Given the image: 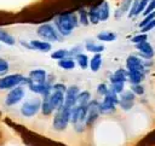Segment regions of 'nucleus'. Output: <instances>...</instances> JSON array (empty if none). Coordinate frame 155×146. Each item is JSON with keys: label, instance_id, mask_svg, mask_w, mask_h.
I'll use <instances>...</instances> for the list:
<instances>
[{"label": "nucleus", "instance_id": "nucleus-35", "mask_svg": "<svg viewBox=\"0 0 155 146\" xmlns=\"http://www.w3.org/2000/svg\"><path fill=\"white\" fill-rule=\"evenodd\" d=\"M149 1H150V0H140V1H139V5H138V8H137V12H136V16L145 11V8H147V6H148V4H149Z\"/></svg>", "mask_w": 155, "mask_h": 146}, {"label": "nucleus", "instance_id": "nucleus-12", "mask_svg": "<svg viewBox=\"0 0 155 146\" xmlns=\"http://www.w3.org/2000/svg\"><path fill=\"white\" fill-rule=\"evenodd\" d=\"M126 68L127 70H139V71H144L145 70V65H144V60H142L140 58L136 57V56H128L126 59Z\"/></svg>", "mask_w": 155, "mask_h": 146}, {"label": "nucleus", "instance_id": "nucleus-33", "mask_svg": "<svg viewBox=\"0 0 155 146\" xmlns=\"http://www.w3.org/2000/svg\"><path fill=\"white\" fill-rule=\"evenodd\" d=\"M147 39H148L147 34L142 33V34H139V35H136V36H133L131 41H132V42L136 45V43H140V42H144V41H147Z\"/></svg>", "mask_w": 155, "mask_h": 146}, {"label": "nucleus", "instance_id": "nucleus-30", "mask_svg": "<svg viewBox=\"0 0 155 146\" xmlns=\"http://www.w3.org/2000/svg\"><path fill=\"white\" fill-rule=\"evenodd\" d=\"M79 22L82 24V25H88L90 23V19H88V12H86L85 8H81L79 11Z\"/></svg>", "mask_w": 155, "mask_h": 146}, {"label": "nucleus", "instance_id": "nucleus-28", "mask_svg": "<svg viewBox=\"0 0 155 146\" xmlns=\"http://www.w3.org/2000/svg\"><path fill=\"white\" fill-rule=\"evenodd\" d=\"M75 60L78 62V64H79L80 68H82V69H86V68L88 66V64H90V60H88L87 56L84 54V53L76 54V56H75Z\"/></svg>", "mask_w": 155, "mask_h": 146}, {"label": "nucleus", "instance_id": "nucleus-31", "mask_svg": "<svg viewBox=\"0 0 155 146\" xmlns=\"http://www.w3.org/2000/svg\"><path fill=\"white\" fill-rule=\"evenodd\" d=\"M70 54H69V51L68 49H58V51H56V52H53L52 54H51V57L53 58V59H57V60H59V59H63V58H67V57H69Z\"/></svg>", "mask_w": 155, "mask_h": 146}, {"label": "nucleus", "instance_id": "nucleus-27", "mask_svg": "<svg viewBox=\"0 0 155 146\" xmlns=\"http://www.w3.org/2000/svg\"><path fill=\"white\" fill-rule=\"evenodd\" d=\"M91 101V94L87 90H84L82 93H79L78 95V105H88Z\"/></svg>", "mask_w": 155, "mask_h": 146}, {"label": "nucleus", "instance_id": "nucleus-4", "mask_svg": "<svg viewBox=\"0 0 155 146\" xmlns=\"http://www.w3.org/2000/svg\"><path fill=\"white\" fill-rule=\"evenodd\" d=\"M24 76L21 74H12V75H7L5 77L0 78V89H10V88H15L18 84H22L24 81Z\"/></svg>", "mask_w": 155, "mask_h": 146}, {"label": "nucleus", "instance_id": "nucleus-15", "mask_svg": "<svg viewBox=\"0 0 155 146\" xmlns=\"http://www.w3.org/2000/svg\"><path fill=\"white\" fill-rule=\"evenodd\" d=\"M46 71L42 69H34L29 72V78L33 83H45L46 82Z\"/></svg>", "mask_w": 155, "mask_h": 146}, {"label": "nucleus", "instance_id": "nucleus-40", "mask_svg": "<svg viewBox=\"0 0 155 146\" xmlns=\"http://www.w3.org/2000/svg\"><path fill=\"white\" fill-rule=\"evenodd\" d=\"M154 28H155V19H153L150 23H148L147 25H144L143 28H140V31L145 34L147 31H150V30H151V29H154Z\"/></svg>", "mask_w": 155, "mask_h": 146}, {"label": "nucleus", "instance_id": "nucleus-24", "mask_svg": "<svg viewBox=\"0 0 155 146\" xmlns=\"http://www.w3.org/2000/svg\"><path fill=\"white\" fill-rule=\"evenodd\" d=\"M85 48H86L88 52L101 53V52H103L104 46H103V45H99V43H94V42H92V41H87V42L85 43Z\"/></svg>", "mask_w": 155, "mask_h": 146}, {"label": "nucleus", "instance_id": "nucleus-1", "mask_svg": "<svg viewBox=\"0 0 155 146\" xmlns=\"http://www.w3.org/2000/svg\"><path fill=\"white\" fill-rule=\"evenodd\" d=\"M78 17L74 13H62L54 18V25L58 33L63 36H68L78 25Z\"/></svg>", "mask_w": 155, "mask_h": 146}, {"label": "nucleus", "instance_id": "nucleus-26", "mask_svg": "<svg viewBox=\"0 0 155 146\" xmlns=\"http://www.w3.org/2000/svg\"><path fill=\"white\" fill-rule=\"evenodd\" d=\"M97 39L99 41H107V42H111L116 39V34L113 33V31H103V33H99L97 35Z\"/></svg>", "mask_w": 155, "mask_h": 146}, {"label": "nucleus", "instance_id": "nucleus-42", "mask_svg": "<svg viewBox=\"0 0 155 146\" xmlns=\"http://www.w3.org/2000/svg\"><path fill=\"white\" fill-rule=\"evenodd\" d=\"M52 89H53V90H59V92H64V93H65L67 87H65L63 83H56V84L52 86Z\"/></svg>", "mask_w": 155, "mask_h": 146}, {"label": "nucleus", "instance_id": "nucleus-9", "mask_svg": "<svg viewBox=\"0 0 155 146\" xmlns=\"http://www.w3.org/2000/svg\"><path fill=\"white\" fill-rule=\"evenodd\" d=\"M29 88H30L31 92L41 94L42 97H48L52 93V84L47 81L45 83H33L31 82L29 84Z\"/></svg>", "mask_w": 155, "mask_h": 146}, {"label": "nucleus", "instance_id": "nucleus-8", "mask_svg": "<svg viewBox=\"0 0 155 146\" xmlns=\"http://www.w3.org/2000/svg\"><path fill=\"white\" fill-rule=\"evenodd\" d=\"M78 95H79V87L78 86H70L65 90V99L64 105L68 107H73L78 104Z\"/></svg>", "mask_w": 155, "mask_h": 146}, {"label": "nucleus", "instance_id": "nucleus-10", "mask_svg": "<svg viewBox=\"0 0 155 146\" xmlns=\"http://www.w3.org/2000/svg\"><path fill=\"white\" fill-rule=\"evenodd\" d=\"M99 103L93 100L88 103V111H87V118H86V124L90 125L92 124L99 116Z\"/></svg>", "mask_w": 155, "mask_h": 146}, {"label": "nucleus", "instance_id": "nucleus-22", "mask_svg": "<svg viewBox=\"0 0 155 146\" xmlns=\"http://www.w3.org/2000/svg\"><path fill=\"white\" fill-rule=\"evenodd\" d=\"M98 12H99V19L107 21L109 18V4L107 1H103L98 6Z\"/></svg>", "mask_w": 155, "mask_h": 146}, {"label": "nucleus", "instance_id": "nucleus-41", "mask_svg": "<svg viewBox=\"0 0 155 146\" xmlns=\"http://www.w3.org/2000/svg\"><path fill=\"white\" fill-rule=\"evenodd\" d=\"M132 92H133L134 94L140 95V94L144 93V88H143L140 84H132Z\"/></svg>", "mask_w": 155, "mask_h": 146}, {"label": "nucleus", "instance_id": "nucleus-16", "mask_svg": "<svg viewBox=\"0 0 155 146\" xmlns=\"http://www.w3.org/2000/svg\"><path fill=\"white\" fill-rule=\"evenodd\" d=\"M145 72L139 71V70H128L127 72V78L132 84H140V82L144 80Z\"/></svg>", "mask_w": 155, "mask_h": 146}, {"label": "nucleus", "instance_id": "nucleus-38", "mask_svg": "<svg viewBox=\"0 0 155 146\" xmlns=\"http://www.w3.org/2000/svg\"><path fill=\"white\" fill-rule=\"evenodd\" d=\"M153 11H155V0H150V1H149V4H148V6H147L145 11L143 12V14L147 16V14H149V13L153 12Z\"/></svg>", "mask_w": 155, "mask_h": 146}, {"label": "nucleus", "instance_id": "nucleus-20", "mask_svg": "<svg viewBox=\"0 0 155 146\" xmlns=\"http://www.w3.org/2000/svg\"><path fill=\"white\" fill-rule=\"evenodd\" d=\"M57 64H58L59 68H62L64 70H70V69H74V66H75V59L70 58V57H67V58L59 59Z\"/></svg>", "mask_w": 155, "mask_h": 146}, {"label": "nucleus", "instance_id": "nucleus-5", "mask_svg": "<svg viewBox=\"0 0 155 146\" xmlns=\"http://www.w3.org/2000/svg\"><path fill=\"white\" fill-rule=\"evenodd\" d=\"M36 33L40 37H42L44 40H47V41H58L59 40V36H58V31L54 29L53 25L46 23V24H41L38 29H36Z\"/></svg>", "mask_w": 155, "mask_h": 146}, {"label": "nucleus", "instance_id": "nucleus-37", "mask_svg": "<svg viewBox=\"0 0 155 146\" xmlns=\"http://www.w3.org/2000/svg\"><path fill=\"white\" fill-rule=\"evenodd\" d=\"M110 89L114 90L116 94L122 93V90H124V83H113L111 87H110Z\"/></svg>", "mask_w": 155, "mask_h": 146}, {"label": "nucleus", "instance_id": "nucleus-14", "mask_svg": "<svg viewBox=\"0 0 155 146\" xmlns=\"http://www.w3.org/2000/svg\"><path fill=\"white\" fill-rule=\"evenodd\" d=\"M136 48L139 51L140 56L144 57V58H151V57L154 56V48H153V46H151L149 42H147V41L140 42V43H136Z\"/></svg>", "mask_w": 155, "mask_h": 146}, {"label": "nucleus", "instance_id": "nucleus-25", "mask_svg": "<svg viewBox=\"0 0 155 146\" xmlns=\"http://www.w3.org/2000/svg\"><path fill=\"white\" fill-rule=\"evenodd\" d=\"M88 19L90 23L92 24H97L101 19H99V12H98V6H92L88 11Z\"/></svg>", "mask_w": 155, "mask_h": 146}, {"label": "nucleus", "instance_id": "nucleus-39", "mask_svg": "<svg viewBox=\"0 0 155 146\" xmlns=\"http://www.w3.org/2000/svg\"><path fill=\"white\" fill-rule=\"evenodd\" d=\"M97 92H98V94L105 95V94L109 92V89H108V87H107L105 83H101V84H98V87H97Z\"/></svg>", "mask_w": 155, "mask_h": 146}, {"label": "nucleus", "instance_id": "nucleus-11", "mask_svg": "<svg viewBox=\"0 0 155 146\" xmlns=\"http://www.w3.org/2000/svg\"><path fill=\"white\" fill-rule=\"evenodd\" d=\"M48 99H50V104H51L52 109H53V110H58L59 107H62V106L64 105L65 95H64V92L53 90V92L48 95Z\"/></svg>", "mask_w": 155, "mask_h": 146}, {"label": "nucleus", "instance_id": "nucleus-34", "mask_svg": "<svg viewBox=\"0 0 155 146\" xmlns=\"http://www.w3.org/2000/svg\"><path fill=\"white\" fill-rule=\"evenodd\" d=\"M139 1L140 0H133L132 1V5H131V8L128 11V17H133L136 16V12H137V8H138V5H139Z\"/></svg>", "mask_w": 155, "mask_h": 146}, {"label": "nucleus", "instance_id": "nucleus-7", "mask_svg": "<svg viewBox=\"0 0 155 146\" xmlns=\"http://www.w3.org/2000/svg\"><path fill=\"white\" fill-rule=\"evenodd\" d=\"M23 97H24V89L22 87L17 86V87H15L13 89H11L8 92V94H7L6 99H5V103H6V105L12 106V105L19 103L23 99Z\"/></svg>", "mask_w": 155, "mask_h": 146}, {"label": "nucleus", "instance_id": "nucleus-18", "mask_svg": "<svg viewBox=\"0 0 155 146\" xmlns=\"http://www.w3.org/2000/svg\"><path fill=\"white\" fill-rule=\"evenodd\" d=\"M127 80V72L124 69H117L111 76H110V82L113 83H125Z\"/></svg>", "mask_w": 155, "mask_h": 146}, {"label": "nucleus", "instance_id": "nucleus-19", "mask_svg": "<svg viewBox=\"0 0 155 146\" xmlns=\"http://www.w3.org/2000/svg\"><path fill=\"white\" fill-rule=\"evenodd\" d=\"M0 41L4 42L5 45H8V46L15 45V42H16L15 37L2 28H0Z\"/></svg>", "mask_w": 155, "mask_h": 146}, {"label": "nucleus", "instance_id": "nucleus-32", "mask_svg": "<svg viewBox=\"0 0 155 146\" xmlns=\"http://www.w3.org/2000/svg\"><path fill=\"white\" fill-rule=\"evenodd\" d=\"M153 19H155V11L150 12L149 14H147V16H145V18H144V19H143V21L139 23V27H140V28H143L144 25H147L148 23H150Z\"/></svg>", "mask_w": 155, "mask_h": 146}, {"label": "nucleus", "instance_id": "nucleus-23", "mask_svg": "<svg viewBox=\"0 0 155 146\" xmlns=\"http://www.w3.org/2000/svg\"><path fill=\"white\" fill-rule=\"evenodd\" d=\"M101 65H102V56L99 53H96L92 57V59L90 60V68H91V70L93 72H97L99 70Z\"/></svg>", "mask_w": 155, "mask_h": 146}, {"label": "nucleus", "instance_id": "nucleus-13", "mask_svg": "<svg viewBox=\"0 0 155 146\" xmlns=\"http://www.w3.org/2000/svg\"><path fill=\"white\" fill-rule=\"evenodd\" d=\"M134 93L128 90V92H125L121 94V98L119 100V104L121 106V109H124L125 111H128L132 109L133 104H134Z\"/></svg>", "mask_w": 155, "mask_h": 146}, {"label": "nucleus", "instance_id": "nucleus-29", "mask_svg": "<svg viewBox=\"0 0 155 146\" xmlns=\"http://www.w3.org/2000/svg\"><path fill=\"white\" fill-rule=\"evenodd\" d=\"M41 111H42L44 115H50L53 111V109H52V106L50 104L48 97H44V100L41 101Z\"/></svg>", "mask_w": 155, "mask_h": 146}, {"label": "nucleus", "instance_id": "nucleus-6", "mask_svg": "<svg viewBox=\"0 0 155 146\" xmlns=\"http://www.w3.org/2000/svg\"><path fill=\"white\" fill-rule=\"evenodd\" d=\"M40 109H41V101L39 99H30V100H27L22 105L21 112L25 117H31V116L36 115Z\"/></svg>", "mask_w": 155, "mask_h": 146}, {"label": "nucleus", "instance_id": "nucleus-3", "mask_svg": "<svg viewBox=\"0 0 155 146\" xmlns=\"http://www.w3.org/2000/svg\"><path fill=\"white\" fill-rule=\"evenodd\" d=\"M117 103H119L117 94L114 90L109 89V92L104 95L103 101L99 103V112L101 113H110V112H114Z\"/></svg>", "mask_w": 155, "mask_h": 146}, {"label": "nucleus", "instance_id": "nucleus-17", "mask_svg": "<svg viewBox=\"0 0 155 146\" xmlns=\"http://www.w3.org/2000/svg\"><path fill=\"white\" fill-rule=\"evenodd\" d=\"M31 48L34 49H38V51H41V52H48L51 51L52 46L48 41H41V40H31L29 41Z\"/></svg>", "mask_w": 155, "mask_h": 146}, {"label": "nucleus", "instance_id": "nucleus-36", "mask_svg": "<svg viewBox=\"0 0 155 146\" xmlns=\"http://www.w3.org/2000/svg\"><path fill=\"white\" fill-rule=\"evenodd\" d=\"M8 68H10L8 62H7L6 59H4V58H1V57H0V74L6 72V71L8 70Z\"/></svg>", "mask_w": 155, "mask_h": 146}, {"label": "nucleus", "instance_id": "nucleus-21", "mask_svg": "<svg viewBox=\"0 0 155 146\" xmlns=\"http://www.w3.org/2000/svg\"><path fill=\"white\" fill-rule=\"evenodd\" d=\"M132 1H133V0H124L122 4H121V6L116 10V12H115V17H116V18H120V17L124 16L126 12H128L130 8H131Z\"/></svg>", "mask_w": 155, "mask_h": 146}, {"label": "nucleus", "instance_id": "nucleus-2", "mask_svg": "<svg viewBox=\"0 0 155 146\" xmlns=\"http://www.w3.org/2000/svg\"><path fill=\"white\" fill-rule=\"evenodd\" d=\"M70 109L65 105H63L62 107H59L53 117V128L56 130H64L68 125V123L70 122Z\"/></svg>", "mask_w": 155, "mask_h": 146}]
</instances>
